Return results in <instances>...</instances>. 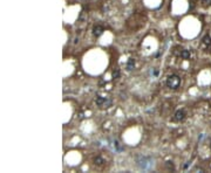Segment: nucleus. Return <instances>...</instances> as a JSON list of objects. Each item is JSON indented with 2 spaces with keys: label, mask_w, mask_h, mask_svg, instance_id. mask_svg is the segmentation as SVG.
<instances>
[{
  "label": "nucleus",
  "mask_w": 211,
  "mask_h": 173,
  "mask_svg": "<svg viewBox=\"0 0 211 173\" xmlns=\"http://www.w3.org/2000/svg\"><path fill=\"white\" fill-rule=\"evenodd\" d=\"M203 43L205 46H210L211 45V36L210 35H205L204 39H203Z\"/></svg>",
  "instance_id": "nucleus-8"
},
{
  "label": "nucleus",
  "mask_w": 211,
  "mask_h": 173,
  "mask_svg": "<svg viewBox=\"0 0 211 173\" xmlns=\"http://www.w3.org/2000/svg\"><path fill=\"white\" fill-rule=\"evenodd\" d=\"M181 57H182L183 60H189V59L191 57V53H190V50H186V49L182 50V51H181Z\"/></svg>",
  "instance_id": "nucleus-6"
},
{
  "label": "nucleus",
  "mask_w": 211,
  "mask_h": 173,
  "mask_svg": "<svg viewBox=\"0 0 211 173\" xmlns=\"http://www.w3.org/2000/svg\"><path fill=\"white\" fill-rule=\"evenodd\" d=\"M184 118H185V111L184 110L176 111L175 117H174V119L176 120V122H182V120H184Z\"/></svg>",
  "instance_id": "nucleus-4"
},
{
  "label": "nucleus",
  "mask_w": 211,
  "mask_h": 173,
  "mask_svg": "<svg viewBox=\"0 0 211 173\" xmlns=\"http://www.w3.org/2000/svg\"><path fill=\"white\" fill-rule=\"evenodd\" d=\"M134 67H135V60L134 59H129V61L127 63V70H129V72L133 70Z\"/></svg>",
  "instance_id": "nucleus-7"
},
{
  "label": "nucleus",
  "mask_w": 211,
  "mask_h": 173,
  "mask_svg": "<svg viewBox=\"0 0 211 173\" xmlns=\"http://www.w3.org/2000/svg\"><path fill=\"white\" fill-rule=\"evenodd\" d=\"M95 102H96L97 105H100L102 108H108L112 104V101L110 99L106 98V97H101V96H97L96 99H95Z\"/></svg>",
  "instance_id": "nucleus-3"
},
{
  "label": "nucleus",
  "mask_w": 211,
  "mask_h": 173,
  "mask_svg": "<svg viewBox=\"0 0 211 173\" xmlns=\"http://www.w3.org/2000/svg\"><path fill=\"white\" fill-rule=\"evenodd\" d=\"M201 3L203 4V6H210L211 5V0H201Z\"/></svg>",
  "instance_id": "nucleus-10"
},
{
  "label": "nucleus",
  "mask_w": 211,
  "mask_h": 173,
  "mask_svg": "<svg viewBox=\"0 0 211 173\" xmlns=\"http://www.w3.org/2000/svg\"><path fill=\"white\" fill-rule=\"evenodd\" d=\"M94 163H95V165H102L104 162H103V159H102L101 157H96V158L94 159Z\"/></svg>",
  "instance_id": "nucleus-9"
},
{
  "label": "nucleus",
  "mask_w": 211,
  "mask_h": 173,
  "mask_svg": "<svg viewBox=\"0 0 211 173\" xmlns=\"http://www.w3.org/2000/svg\"><path fill=\"white\" fill-rule=\"evenodd\" d=\"M118 75H120V73H118V70H116V72H114V77H118Z\"/></svg>",
  "instance_id": "nucleus-11"
},
{
  "label": "nucleus",
  "mask_w": 211,
  "mask_h": 173,
  "mask_svg": "<svg viewBox=\"0 0 211 173\" xmlns=\"http://www.w3.org/2000/svg\"><path fill=\"white\" fill-rule=\"evenodd\" d=\"M136 165L140 170H143V171H150L155 163H154V159L150 158V157H147V155H140L136 159Z\"/></svg>",
  "instance_id": "nucleus-1"
},
{
  "label": "nucleus",
  "mask_w": 211,
  "mask_h": 173,
  "mask_svg": "<svg viewBox=\"0 0 211 173\" xmlns=\"http://www.w3.org/2000/svg\"><path fill=\"white\" fill-rule=\"evenodd\" d=\"M103 32H104V29L100 25H96V26L93 27V34H94L95 36H101L102 34H103Z\"/></svg>",
  "instance_id": "nucleus-5"
},
{
  "label": "nucleus",
  "mask_w": 211,
  "mask_h": 173,
  "mask_svg": "<svg viewBox=\"0 0 211 173\" xmlns=\"http://www.w3.org/2000/svg\"><path fill=\"white\" fill-rule=\"evenodd\" d=\"M167 85H168V88L174 89V90L178 89L180 85H181V78H180L177 75L172 74V75H170V76L167 78Z\"/></svg>",
  "instance_id": "nucleus-2"
}]
</instances>
